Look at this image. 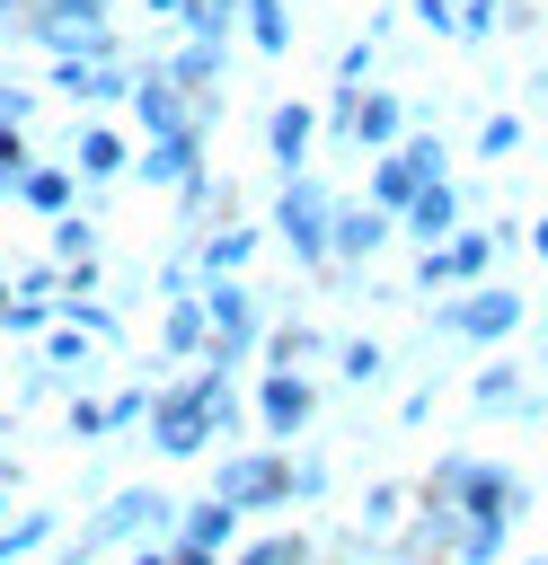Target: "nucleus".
<instances>
[{"mask_svg":"<svg viewBox=\"0 0 548 565\" xmlns=\"http://www.w3.org/2000/svg\"><path fill=\"white\" fill-rule=\"evenodd\" d=\"M194 300H203V353L212 371H247V353L265 344V300L239 282V274H194Z\"/></svg>","mask_w":548,"mask_h":565,"instance_id":"1","label":"nucleus"},{"mask_svg":"<svg viewBox=\"0 0 548 565\" xmlns=\"http://www.w3.org/2000/svg\"><path fill=\"white\" fill-rule=\"evenodd\" d=\"M141 424H150L159 459H203V450L221 441V424H212V397H203V380H194V371H177V380H150V406H141Z\"/></svg>","mask_w":548,"mask_h":565,"instance_id":"2","label":"nucleus"},{"mask_svg":"<svg viewBox=\"0 0 548 565\" xmlns=\"http://www.w3.org/2000/svg\"><path fill=\"white\" fill-rule=\"evenodd\" d=\"M424 486H433V494H451V503H460V512H477V521H504V530L530 512V486H521L513 468H495V459H468V450H442Z\"/></svg>","mask_w":548,"mask_h":565,"instance_id":"3","label":"nucleus"},{"mask_svg":"<svg viewBox=\"0 0 548 565\" xmlns=\"http://www.w3.org/2000/svg\"><path fill=\"white\" fill-rule=\"evenodd\" d=\"M212 494L239 512H274L292 503V441H230L212 459Z\"/></svg>","mask_w":548,"mask_h":565,"instance_id":"4","label":"nucleus"},{"mask_svg":"<svg viewBox=\"0 0 548 565\" xmlns=\"http://www.w3.org/2000/svg\"><path fill=\"white\" fill-rule=\"evenodd\" d=\"M168 512H177V503H168L159 486H115V494L80 521V539H71L62 556H71V565H88V556H106V547H124V539H159V530H168Z\"/></svg>","mask_w":548,"mask_h":565,"instance_id":"5","label":"nucleus"},{"mask_svg":"<svg viewBox=\"0 0 548 565\" xmlns=\"http://www.w3.org/2000/svg\"><path fill=\"white\" fill-rule=\"evenodd\" d=\"M530 318V300L521 291H504V282H451V300H433V327L442 335H460V344H513V327Z\"/></svg>","mask_w":548,"mask_h":565,"instance_id":"6","label":"nucleus"},{"mask_svg":"<svg viewBox=\"0 0 548 565\" xmlns=\"http://www.w3.org/2000/svg\"><path fill=\"white\" fill-rule=\"evenodd\" d=\"M327 221H336V194H327V177L292 168V177H283V194H274V212H265V230L292 247V265H327Z\"/></svg>","mask_w":548,"mask_h":565,"instance_id":"7","label":"nucleus"},{"mask_svg":"<svg viewBox=\"0 0 548 565\" xmlns=\"http://www.w3.org/2000/svg\"><path fill=\"white\" fill-rule=\"evenodd\" d=\"M318 415V380L309 371H256V433L265 441H301V424Z\"/></svg>","mask_w":548,"mask_h":565,"instance_id":"8","label":"nucleus"},{"mask_svg":"<svg viewBox=\"0 0 548 565\" xmlns=\"http://www.w3.org/2000/svg\"><path fill=\"white\" fill-rule=\"evenodd\" d=\"M194 168H203V124L141 132V150L124 159V177H141V185H177V177H194Z\"/></svg>","mask_w":548,"mask_h":565,"instance_id":"9","label":"nucleus"},{"mask_svg":"<svg viewBox=\"0 0 548 565\" xmlns=\"http://www.w3.org/2000/svg\"><path fill=\"white\" fill-rule=\"evenodd\" d=\"M389 238H398V221H389L380 203H345V194H336V221H327V265H371Z\"/></svg>","mask_w":548,"mask_h":565,"instance_id":"10","label":"nucleus"},{"mask_svg":"<svg viewBox=\"0 0 548 565\" xmlns=\"http://www.w3.org/2000/svg\"><path fill=\"white\" fill-rule=\"evenodd\" d=\"M124 106H133V124H141V132H177V124H203V106H194V97H186L168 71H133Z\"/></svg>","mask_w":548,"mask_h":565,"instance_id":"11","label":"nucleus"},{"mask_svg":"<svg viewBox=\"0 0 548 565\" xmlns=\"http://www.w3.org/2000/svg\"><path fill=\"white\" fill-rule=\"evenodd\" d=\"M398 230H407L415 247H442V238L460 230V185H451V177H433V185H415V194L398 203Z\"/></svg>","mask_w":548,"mask_h":565,"instance_id":"12","label":"nucleus"},{"mask_svg":"<svg viewBox=\"0 0 548 565\" xmlns=\"http://www.w3.org/2000/svg\"><path fill=\"white\" fill-rule=\"evenodd\" d=\"M309 141H318V106H309V97H283V106L265 115V159L292 177V168H309Z\"/></svg>","mask_w":548,"mask_h":565,"instance_id":"13","label":"nucleus"},{"mask_svg":"<svg viewBox=\"0 0 548 565\" xmlns=\"http://www.w3.org/2000/svg\"><path fill=\"white\" fill-rule=\"evenodd\" d=\"M221 62H230V44H203V35H186V44H177L159 71H168V79H177V88H186L203 115H212V97H221Z\"/></svg>","mask_w":548,"mask_h":565,"instance_id":"14","label":"nucleus"},{"mask_svg":"<svg viewBox=\"0 0 548 565\" xmlns=\"http://www.w3.org/2000/svg\"><path fill=\"white\" fill-rule=\"evenodd\" d=\"M398 132H407V97H398V88H362V97H354L345 141H354V150H389Z\"/></svg>","mask_w":548,"mask_h":565,"instance_id":"15","label":"nucleus"},{"mask_svg":"<svg viewBox=\"0 0 548 565\" xmlns=\"http://www.w3.org/2000/svg\"><path fill=\"white\" fill-rule=\"evenodd\" d=\"M124 159H133V141H124L115 124H80V141H71V177H80V185H115Z\"/></svg>","mask_w":548,"mask_h":565,"instance_id":"16","label":"nucleus"},{"mask_svg":"<svg viewBox=\"0 0 548 565\" xmlns=\"http://www.w3.org/2000/svg\"><path fill=\"white\" fill-rule=\"evenodd\" d=\"M9 194H18L35 221H53V212H71V203H80V177H71V159H27V177H18Z\"/></svg>","mask_w":548,"mask_h":565,"instance_id":"17","label":"nucleus"},{"mask_svg":"<svg viewBox=\"0 0 548 565\" xmlns=\"http://www.w3.org/2000/svg\"><path fill=\"white\" fill-rule=\"evenodd\" d=\"M415 185H433L415 159H407V141H389V150H371V185H362V203H380L389 221H398V203L415 194Z\"/></svg>","mask_w":548,"mask_h":565,"instance_id":"18","label":"nucleus"},{"mask_svg":"<svg viewBox=\"0 0 548 565\" xmlns=\"http://www.w3.org/2000/svg\"><path fill=\"white\" fill-rule=\"evenodd\" d=\"M256 238H265V230H247V221H212V230H194V274H247Z\"/></svg>","mask_w":548,"mask_h":565,"instance_id":"19","label":"nucleus"},{"mask_svg":"<svg viewBox=\"0 0 548 565\" xmlns=\"http://www.w3.org/2000/svg\"><path fill=\"white\" fill-rule=\"evenodd\" d=\"M168 521H177V539H194V547H221V556H230L247 512H239V503H221V494H203V503H177Z\"/></svg>","mask_w":548,"mask_h":565,"instance_id":"20","label":"nucleus"},{"mask_svg":"<svg viewBox=\"0 0 548 565\" xmlns=\"http://www.w3.org/2000/svg\"><path fill=\"white\" fill-rule=\"evenodd\" d=\"M504 238H513L504 221H495V230H468V221H460V230L442 238V265H451V282H477V274L495 265V247H504Z\"/></svg>","mask_w":548,"mask_h":565,"instance_id":"21","label":"nucleus"},{"mask_svg":"<svg viewBox=\"0 0 548 565\" xmlns=\"http://www.w3.org/2000/svg\"><path fill=\"white\" fill-rule=\"evenodd\" d=\"M159 353H168V362H194V353H203V300H194V291H168V309H159Z\"/></svg>","mask_w":548,"mask_h":565,"instance_id":"22","label":"nucleus"},{"mask_svg":"<svg viewBox=\"0 0 548 565\" xmlns=\"http://www.w3.org/2000/svg\"><path fill=\"white\" fill-rule=\"evenodd\" d=\"M239 26L256 53H292V0H239Z\"/></svg>","mask_w":548,"mask_h":565,"instance_id":"23","label":"nucleus"},{"mask_svg":"<svg viewBox=\"0 0 548 565\" xmlns=\"http://www.w3.org/2000/svg\"><path fill=\"white\" fill-rule=\"evenodd\" d=\"M62 539V512H0V565H18V556H35V547H53Z\"/></svg>","mask_w":548,"mask_h":565,"instance_id":"24","label":"nucleus"},{"mask_svg":"<svg viewBox=\"0 0 548 565\" xmlns=\"http://www.w3.org/2000/svg\"><path fill=\"white\" fill-rule=\"evenodd\" d=\"M327 362H336V380H345V388H371V380L389 371L380 335H345V344H327Z\"/></svg>","mask_w":548,"mask_h":565,"instance_id":"25","label":"nucleus"},{"mask_svg":"<svg viewBox=\"0 0 548 565\" xmlns=\"http://www.w3.org/2000/svg\"><path fill=\"white\" fill-rule=\"evenodd\" d=\"M230 565H309V539H301V530H265V539H247V530H239Z\"/></svg>","mask_w":548,"mask_h":565,"instance_id":"26","label":"nucleus"},{"mask_svg":"<svg viewBox=\"0 0 548 565\" xmlns=\"http://www.w3.org/2000/svg\"><path fill=\"white\" fill-rule=\"evenodd\" d=\"M407 494H415V486H371V503H362V539H371V547H389V539H398Z\"/></svg>","mask_w":548,"mask_h":565,"instance_id":"27","label":"nucleus"},{"mask_svg":"<svg viewBox=\"0 0 548 565\" xmlns=\"http://www.w3.org/2000/svg\"><path fill=\"white\" fill-rule=\"evenodd\" d=\"M265 353H274L283 371H301V362H318V353H327V335H318V327H274V335H265Z\"/></svg>","mask_w":548,"mask_h":565,"instance_id":"28","label":"nucleus"},{"mask_svg":"<svg viewBox=\"0 0 548 565\" xmlns=\"http://www.w3.org/2000/svg\"><path fill=\"white\" fill-rule=\"evenodd\" d=\"M521 388H530V380H521V371H504V362H495V371H477V380H468V397H477V406H486V415H495V406H504V415H513V406H521Z\"/></svg>","mask_w":548,"mask_h":565,"instance_id":"29","label":"nucleus"},{"mask_svg":"<svg viewBox=\"0 0 548 565\" xmlns=\"http://www.w3.org/2000/svg\"><path fill=\"white\" fill-rule=\"evenodd\" d=\"M177 26H186V35H203V44H230L239 9H221V0H186V9H177Z\"/></svg>","mask_w":548,"mask_h":565,"instance_id":"30","label":"nucleus"},{"mask_svg":"<svg viewBox=\"0 0 548 565\" xmlns=\"http://www.w3.org/2000/svg\"><path fill=\"white\" fill-rule=\"evenodd\" d=\"M495 26H504V0H451V35L460 44H486Z\"/></svg>","mask_w":548,"mask_h":565,"instance_id":"31","label":"nucleus"},{"mask_svg":"<svg viewBox=\"0 0 548 565\" xmlns=\"http://www.w3.org/2000/svg\"><path fill=\"white\" fill-rule=\"evenodd\" d=\"M44 230H53V265H71V256H97V230H88L80 212H53Z\"/></svg>","mask_w":548,"mask_h":565,"instance_id":"32","label":"nucleus"},{"mask_svg":"<svg viewBox=\"0 0 548 565\" xmlns=\"http://www.w3.org/2000/svg\"><path fill=\"white\" fill-rule=\"evenodd\" d=\"M513 150H521V115L504 106V115H486V124H477V159H513Z\"/></svg>","mask_w":548,"mask_h":565,"instance_id":"33","label":"nucleus"},{"mask_svg":"<svg viewBox=\"0 0 548 565\" xmlns=\"http://www.w3.org/2000/svg\"><path fill=\"white\" fill-rule=\"evenodd\" d=\"M44 362H53V371H88V335H80L71 318H62V327H44Z\"/></svg>","mask_w":548,"mask_h":565,"instance_id":"34","label":"nucleus"},{"mask_svg":"<svg viewBox=\"0 0 548 565\" xmlns=\"http://www.w3.org/2000/svg\"><path fill=\"white\" fill-rule=\"evenodd\" d=\"M9 335H44L53 327V300H27V291H9V318H0Z\"/></svg>","mask_w":548,"mask_h":565,"instance_id":"35","label":"nucleus"},{"mask_svg":"<svg viewBox=\"0 0 548 565\" xmlns=\"http://www.w3.org/2000/svg\"><path fill=\"white\" fill-rule=\"evenodd\" d=\"M62 424H71V441H106V397H71Z\"/></svg>","mask_w":548,"mask_h":565,"instance_id":"36","label":"nucleus"},{"mask_svg":"<svg viewBox=\"0 0 548 565\" xmlns=\"http://www.w3.org/2000/svg\"><path fill=\"white\" fill-rule=\"evenodd\" d=\"M27 159H35V150H27V124H0V194L27 177Z\"/></svg>","mask_w":548,"mask_h":565,"instance_id":"37","label":"nucleus"},{"mask_svg":"<svg viewBox=\"0 0 548 565\" xmlns=\"http://www.w3.org/2000/svg\"><path fill=\"white\" fill-rule=\"evenodd\" d=\"M53 282H62V265H53V256H35V265H18V274H9V291H27V300H53Z\"/></svg>","mask_w":548,"mask_h":565,"instance_id":"38","label":"nucleus"},{"mask_svg":"<svg viewBox=\"0 0 548 565\" xmlns=\"http://www.w3.org/2000/svg\"><path fill=\"white\" fill-rule=\"evenodd\" d=\"M292 494H301V503L327 494V459H318V450H292Z\"/></svg>","mask_w":548,"mask_h":565,"instance_id":"39","label":"nucleus"},{"mask_svg":"<svg viewBox=\"0 0 548 565\" xmlns=\"http://www.w3.org/2000/svg\"><path fill=\"white\" fill-rule=\"evenodd\" d=\"M371 62H380V35H354V44L336 53V79H371Z\"/></svg>","mask_w":548,"mask_h":565,"instance_id":"40","label":"nucleus"},{"mask_svg":"<svg viewBox=\"0 0 548 565\" xmlns=\"http://www.w3.org/2000/svg\"><path fill=\"white\" fill-rule=\"evenodd\" d=\"M141 406H150V388H115V397H106V433H133Z\"/></svg>","mask_w":548,"mask_h":565,"instance_id":"41","label":"nucleus"},{"mask_svg":"<svg viewBox=\"0 0 548 565\" xmlns=\"http://www.w3.org/2000/svg\"><path fill=\"white\" fill-rule=\"evenodd\" d=\"M35 115V88H18V79H0V124H27Z\"/></svg>","mask_w":548,"mask_h":565,"instance_id":"42","label":"nucleus"},{"mask_svg":"<svg viewBox=\"0 0 548 565\" xmlns=\"http://www.w3.org/2000/svg\"><path fill=\"white\" fill-rule=\"evenodd\" d=\"M159 556H168V565H221V547H194V539H168Z\"/></svg>","mask_w":548,"mask_h":565,"instance_id":"43","label":"nucleus"},{"mask_svg":"<svg viewBox=\"0 0 548 565\" xmlns=\"http://www.w3.org/2000/svg\"><path fill=\"white\" fill-rule=\"evenodd\" d=\"M0 486H18V450L9 441H0Z\"/></svg>","mask_w":548,"mask_h":565,"instance_id":"44","label":"nucleus"},{"mask_svg":"<svg viewBox=\"0 0 548 565\" xmlns=\"http://www.w3.org/2000/svg\"><path fill=\"white\" fill-rule=\"evenodd\" d=\"M530 247H539V256H548V212H539V221H530Z\"/></svg>","mask_w":548,"mask_h":565,"instance_id":"45","label":"nucleus"},{"mask_svg":"<svg viewBox=\"0 0 548 565\" xmlns=\"http://www.w3.org/2000/svg\"><path fill=\"white\" fill-rule=\"evenodd\" d=\"M150 9H159V18H177V9H186V0H150Z\"/></svg>","mask_w":548,"mask_h":565,"instance_id":"46","label":"nucleus"},{"mask_svg":"<svg viewBox=\"0 0 548 565\" xmlns=\"http://www.w3.org/2000/svg\"><path fill=\"white\" fill-rule=\"evenodd\" d=\"M18 9H27V0H0V26H9V18H18Z\"/></svg>","mask_w":548,"mask_h":565,"instance_id":"47","label":"nucleus"},{"mask_svg":"<svg viewBox=\"0 0 548 565\" xmlns=\"http://www.w3.org/2000/svg\"><path fill=\"white\" fill-rule=\"evenodd\" d=\"M0 318H9V274H0Z\"/></svg>","mask_w":548,"mask_h":565,"instance_id":"48","label":"nucleus"},{"mask_svg":"<svg viewBox=\"0 0 548 565\" xmlns=\"http://www.w3.org/2000/svg\"><path fill=\"white\" fill-rule=\"evenodd\" d=\"M521 565H548V556H521Z\"/></svg>","mask_w":548,"mask_h":565,"instance_id":"49","label":"nucleus"},{"mask_svg":"<svg viewBox=\"0 0 548 565\" xmlns=\"http://www.w3.org/2000/svg\"><path fill=\"white\" fill-rule=\"evenodd\" d=\"M539 318H548V291H539Z\"/></svg>","mask_w":548,"mask_h":565,"instance_id":"50","label":"nucleus"},{"mask_svg":"<svg viewBox=\"0 0 548 565\" xmlns=\"http://www.w3.org/2000/svg\"><path fill=\"white\" fill-rule=\"evenodd\" d=\"M221 9H239V0H221Z\"/></svg>","mask_w":548,"mask_h":565,"instance_id":"51","label":"nucleus"},{"mask_svg":"<svg viewBox=\"0 0 548 565\" xmlns=\"http://www.w3.org/2000/svg\"><path fill=\"white\" fill-rule=\"evenodd\" d=\"M0 512H9V494H0Z\"/></svg>","mask_w":548,"mask_h":565,"instance_id":"52","label":"nucleus"},{"mask_svg":"<svg viewBox=\"0 0 548 565\" xmlns=\"http://www.w3.org/2000/svg\"><path fill=\"white\" fill-rule=\"evenodd\" d=\"M539 424H548V415H539Z\"/></svg>","mask_w":548,"mask_h":565,"instance_id":"53","label":"nucleus"},{"mask_svg":"<svg viewBox=\"0 0 548 565\" xmlns=\"http://www.w3.org/2000/svg\"><path fill=\"white\" fill-rule=\"evenodd\" d=\"M88 565H97V556H88Z\"/></svg>","mask_w":548,"mask_h":565,"instance_id":"54","label":"nucleus"}]
</instances>
